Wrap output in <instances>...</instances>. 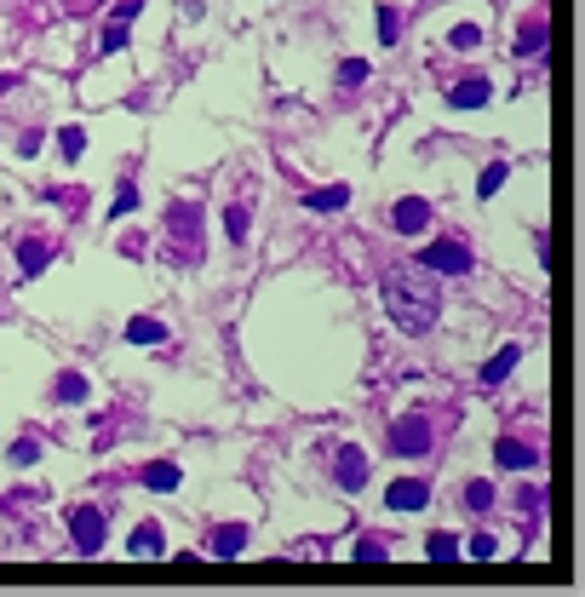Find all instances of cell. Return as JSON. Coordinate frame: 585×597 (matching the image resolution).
I'll return each instance as SVG.
<instances>
[{"instance_id":"cell-22","label":"cell","mask_w":585,"mask_h":597,"mask_svg":"<svg viewBox=\"0 0 585 597\" xmlns=\"http://www.w3.org/2000/svg\"><path fill=\"white\" fill-rule=\"evenodd\" d=\"M396 35H402V12L396 6H379V41L396 46Z\"/></svg>"},{"instance_id":"cell-10","label":"cell","mask_w":585,"mask_h":597,"mask_svg":"<svg viewBox=\"0 0 585 597\" xmlns=\"http://www.w3.org/2000/svg\"><path fill=\"white\" fill-rule=\"evenodd\" d=\"M138 6H144V0H121V12L104 23V52H121V46H127V18H132Z\"/></svg>"},{"instance_id":"cell-18","label":"cell","mask_w":585,"mask_h":597,"mask_svg":"<svg viewBox=\"0 0 585 597\" xmlns=\"http://www.w3.org/2000/svg\"><path fill=\"white\" fill-rule=\"evenodd\" d=\"M144 483H150L155 494H173V489H178V466H173V460H161V466L144 471Z\"/></svg>"},{"instance_id":"cell-27","label":"cell","mask_w":585,"mask_h":597,"mask_svg":"<svg viewBox=\"0 0 585 597\" xmlns=\"http://www.w3.org/2000/svg\"><path fill=\"white\" fill-rule=\"evenodd\" d=\"M339 81H345V87H362V81H368V64H362V58H350V64H339Z\"/></svg>"},{"instance_id":"cell-20","label":"cell","mask_w":585,"mask_h":597,"mask_svg":"<svg viewBox=\"0 0 585 597\" xmlns=\"http://www.w3.org/2000/svg\"><path fill=\"white\" fill-rule=\"evenodd\" d=\"M425 557H436V563H454V557H459V540H454V534H431V540H425Z\"/></svg>"},{"instance_id":"cell-2","label":"cell","mask_w":585,"mask_h":597,"mask_svg":"<svg viewBox=\"0 0 585 597\" xmlns=\"http://www.w3.org/2000/svg\"><path fill=\"white\" fill-rule=\"evenodd\" d=\"M390 448H396V454H431V420H425V413H402V420L390 425Z\"/></svg>"},{"instance_id":"cell-28","label":"cell","mask_w":585,"mask_h":597,"mask_svg":"<svg viewBox=\"0 0 585 597\" xmlns=\"http://www.w3.org/2000/svg\"><path fill=\"white\" fill-rule=\"evenodd\" d=\"M132 207H138V190H132V185H121V196H115V207H109V213H115V218H127Z\"/></svg>"},{"instance_id":"cell-17","label":"cell","mask_w":585,"mask_h":597,"mask_svg":"<svg viewBox=\"0 0 585 597\" xmlns=\"http://www.w3.org/2000/svg\"><path fill=\"white\" fill-rule=\"evenodd\" d=\"M46 259H52V247H46V241L35 236V241H23V259H18V271H23V276H41V271H46Z\"/></svg>"},{"instance_id":"cell-8","label":"cell","mask_w":585,"mask_h":597,"mask_svg":"<svg viewBox=\"0 0 585 597\" xmlns=\"http://www.w3.org/2000/svg\"><path fill=\"white\" fill-rule=\"evenodd\" d=\"M425 224H431V207H425L419 196H402L396 201V230H402V236H419Z\"/></svg>"},{"instance_id":"cell-21","label":"cell","mask_w":585,"mask_h":597,"mask_svg":"<svg viewBox=\"0 0 585 597\" xmlns=\"http://www.w3.org/2000/svg\"><path fill=\"white\" fill-rule=\"evenodd\" d=\"M477 41H482V23H454V35H448V46H459V52H471Z\"/></svg>"},{"instance_id":"cell-1","label":"cell","mask_w":585,"mask_h":597,"mask_svg":"<svg viewBox=\"0 0 585 597\" xmlns=\"http://www.w3.org/2000/svg\"><path fill=\"white\" fill-rule=\"evenodd\" d=\"M385 316L402 327V334H431L436 316H442V287H436V271H425L419 259H402L385 271L379 282Z\"/></svg>"},{"instance_id":"cell-14","label":"cell","mask_w":585,"mask_h":597,"mask_svg":"<svg viewBox=\"0 0 585 597\" xmlns=\"http://www.w3.org/2000/svg\"><path fill=\"white\" fill-rule=\"evenodd\" d=\"M345 201H350V185H327V190H310V196H304L310 213H339Z\"/></svg>"},{"instance_id":"cell-19","label":"cell","mask_w":585,"mask_h":597,"mask_svg":"<svg viewBox=\"0 0 585 597\" xmlns=\"http://www.w3.org/2000/svg\"><path fill=\"white\" fill-rule=\"evenodd\" d=\"M517 52H528V58L545 52V18H534L528 29H517Z\"/></svg>"},{"instance_id":"cell-3","label":"cell","mask_w":585,"mask_h":597,"mask_svg":"<svg viewBox=\"0 0 585 597\" xmlns=\"http://www.w3.org/2000/svg\"><path fill=\"white\" fill-rule=\"evenodd\" d=\"M419 264L425 271H442V276H465L471 271V253H465V241H431V247L419 253Z\"/></svg>"},{"instance_id":"cell-6","label":"cell","mask_w":585,"mask_h":597,"mask_svg":"<svg viewBox=\"0 0 585 597\" xmlns=\"http://www.w3.org/2000/svg\"><path fill=\"white\" fill-rule=\"evenodd\" d=\"M333 477H339V489H368V454H362L356 443H345L339 448V460H333Z\"/></svg>"},{"instance_id":"cell-12","label":"cell","mask_w":585,"mask_h":597,"mask_svg":"<svg viewBox=\"0 0 585 597\" xmlns=\"http://www.w3.org/2000/svg\"><path fill=\"white\" fill-rule=\"evenodd\" d=\"M517 362H522V345H505L499 357H488V368H482V385H505Z\"/></svg>"},{"instance_id":"cell-13","label":"cell","mask_w":585,"mask_h":597,"mask_svg":"<svg viewBox=\"0 0 585 597\" xmlns=\"http://www.w3.org/2000/svg\"><path fill=\"white\" fill-rule=\"evenodd\" d=\"M247 552V529L241 522H224V529L213 534V557H241Z\"/></svg>"},{"instance_id":"cell-7","label":"cell","mask_w":585,"mask_h":597,"mask_svg":"<svg viewBox=\"0 0 585 597\" xmlns=\"http://www.w3.org/2000/svg\"><path fill=\"white\" fill-rule=\"evenodd\" d=\"M425 499H431V483H419V477H402V483H390L385 506H390V511H419Z\"/></svg>"},{"instance_id":"cell-5","label":"cell","mask_w":585,"mask_h":597,"mask_svg":"<svg viewBox=\"0 0 585 597\" xmlns=\"http://www.w3.org/2000/svg\"><path fill=\"white\" fill-rule=\"evenodd\" d=\"M69 529H75V552L81 557H98V552H104V511L81 506L75 517H69Z\"/></svg>"},{"instance_id":"cell-16","label":"cell","mask_w":585,"mask_h":597,"mask_svg":"<svg viewBox=\"0 0 585 597\" xmlns=\"http://www.w3.org/2000/svg\"><path fill=\"white\" fill-rule=\"evenodd\" d=\"M127 339H132V345H161L167 327L155 322V316H132V322H127Z\"/></svg>"},{"instance_id":"cell-32","label":"cell","mask_w":585,"mask_h":597,"mask_svg":"<svg viewBox=\"0 0 585 597\" xmlns=\"http://www.w3.org/2000/svg\"><path fill=\"white\" fill-rule=\"evenodd\" d=\"M499 185H505V167H499V161H494V167H488V173H482V196H494V190H499Z\"/></svg>"},{"instance_id":"cell-29","label":"cell","mask_w":585,"mask_h":597,"mask_svg":"<svg viewBox=\"0 0 585 597\" xmlns=\"http://www.w3.org/2000/svg\"><path fill=\"white\" fill-rule=\"evenodd\" d=\"M35 460H41V448H35V443H12V466H35Z\"/></svg>"},{"instance_id":"cell-30","label":"cell","mask_w":585,"mask_h":597,"mask_svg":"<svg viewBox=\"0 0 585 597\" xmlns=\"http://www.w3.org/2000/svg\"><path fill=\"white\" fill-rule=\"evenodd\" d=\"M465 552H471V557H494L499 546H494V534H471V546H465Z\"/></svg>"},{"instance_id":"cell-26","label":"cell","mask_w":585,"mask_h":597,"mask_svg":"<svg viewBox=\"0 0 585 597\" xmlns=\"http://www.w3.org/2000/svg\"><path fill=\"white\" fill-rule=\"evenodd\" d=\"M465 506L471 511H488V506H494V489H488V483H471V489H465Z\"/></svg>"},{"instance_id":"cell-25","label":"cell","mask_w":585,"mask_h":597,"mask_svg":"<svg viewBox=\"0 0 585 597\" xmlns=\"http://www.w3.org/2000/svg\"><path fill=\"white\" fill-rule=\"evenodd\" d=\"M224 230H230V241H247V207H230V213H224Z\"/></svg>"},{"instance_id":"cell-23","label":"cell","mask_w":585,"mask_h":597,"mask_svg":"<svg viewBox=\"0 0 585 597\" xmlns=\"http://www.w3.org/2000/svg\"><path fill=\"white\" fill-rule=\"evenodd\" d=\"M58 150H64L69 161H75V155L87 150V132H81V127H64V132H58Z\"/></svg>"},{"instance_id":"cell-11","label":"cell","mask_w":585,"mask_h":597,"mask_svg":"<svg viewBox=\"0 0 585 597\" xmlns=\"http://www.w3.org/2000/svg\"><path fill=\"white\" fill-rule=\"evenodd\" d=\"M127 552H132V557H161V552H167V534L155 529V522H144V529H132Z\"/></svg>"},{"instance_id":"cell-15","label":"cell","mask_w":585,"mask_h":597,"mask_svg":"<svg viewBox=\"0 0 585 597\" xmlns=\"http://www.w3.org/2000/svg\"><path fill=\"white\" fill-rule=\"evenodd\" d=\"M448 104H454V109H482V104H488V81H482V75H477V81H459V87L448 92Z\"/></svg>"},{"instance_id":"cell-24","label":"cell","mask_w":585,"mask_h":597,"mask_svg":"<svg viewBox=\"0 0 585 597\" xmlns=\"http://www.w3.org/2000/svg\"><path fill=\"white\" fill-rule=\"evenodd\" d=\"M58 397L64 402H87V380H81V373H64V380H58Z\"/></svg>"},{"instance_id":"cell-9","label":"cell","mask_w":585,"mask_h":597,"mask_svg":"<svg viewBox=\"0 0 585 597\" xmlns=\"http://www.w3.org/2000/svg\"><path fill=\"white\" fill-rule=\"evenodd\" d=\"M494 460H499L505 471H522V466H534L540 454H534L528 443H517V436H499V443H494Z\"/></svg>"},{"instance_id":"cell-4","label":"cell","mask_w":585,"mask_h":597,"mask_svg":"<svg viewBox=\"0 0 585 597\" xmlns=\"http://www.w3.org/2000/svg\"><path fill=\"white\" fill-rule=\"evenodd\" d=\"M167 230H173L178 259H195V253H201V218H195V207H173V213H167Z\"/></svg>"},{"instance_id":"cell-31","label":"cell","mask_w":585,"mask_h":597,"mask_svg":"<svg viewBox=\"0 0 585 597\" xmlns=\"http://www.w3.org/2000/svg\"><path fill=\"white\" fill-rule=\"evenodd\" d=\"M356 563H385V546L379 540H362L356 546Z\"/></svg>"}]
</instances>
